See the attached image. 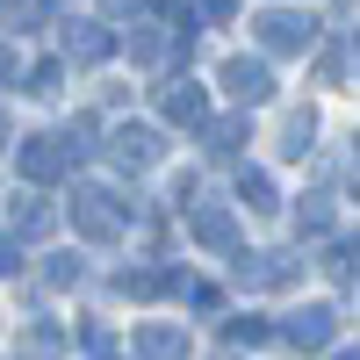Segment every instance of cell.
Returning a JSON list of instances; mask_svg holds the SVG:
<instances>
[{"instance_id": "6da1fadb", "label": "cell", "mask_w": 360, "mask_h": 360, "mask_svg": "<svg viewBox=\"0 0 360 360\" xmlns=\"http://www.w3.org/2000/svg\"><path fill=\"white\" fill-rule=\"evenodd\" d=\"M65 166H72V152L58 137H22V152H15V173L22 180H58Z\"/></svg>"}, {"instance_id": "7a4b0ae2", "label": "cell", "mask_w": 360, "mask_h": 360, "mask_svg": "<svg viewBox=\"0 0 360 360\" xmlns=\"http://www.w3.org/2000/svg\"><path fill=\"white\" fill-rule=\"evenodd\" d=\"M72 224H79L86 238H115V231H123V217H115V195L79 188V195H72Z\"/></svg>"}, {"instance_id": "3957f363", "label": "cell", "mask_w": 360, "mask_h": 360, "mask_svg": "<svg viewBox=\"0 0 360 360\" xmlns=\"http://www.w3.org/2000/svg\"><path fill=\"white\" fill-rule=\"evenodd\" d=\"M224 86H231V101H238V108H252V101L274 94V72H266L259 58H231V65H224Z\"/></svg>"}, {"instance_id": "277c9868", "label": "cell", "mask_w": 360, "mask_h": 360, "mask_svg": "<svg viewBox=\"0 0 360 360\" xmlns=\"http://www.w3.org/2000/svg\"><path fill=\"white\" fill-rule=\"evenodd\" d=\"M310 37H317L310 15H259V44L266 51H310Z\"/></svg>"}, {"instance_id": "5b68a950", "label": "cell", "mask_w": 360, "mask_h": 360, "mask_svg": "<svg viewBox=\"0 0 360 360\" xmlns=\"http://www.w3.org/2000/svg\"><path fill=\"white\" fill-rule=\"evenodd\" d=\"M115 51V37L101 22H65V58H79V65H101V58Z\"/></svg>"}, {"instance_id": "8992f818", "label": "cell", "mask_w": 360, "mask_h": 360, "mask_svg": "<svg viewBox=\"0 0 360 360\" xmlns=\"http://www.w3.org/2000/svg\"><path fill=\"white\" fill-rule=\"evenodd\" d=\"M108 152H115V166H159V137H152V130H130V123H123V130L108 137Z\"/></svg>"}, {"instance_id": "52a82bcc", "label": "cell", "mask_w": 360, "mask_h": 360, "mask_svg": "<svg viewBox=\"0 0 360 360\" xmlns=\"http://www.w3.org/2000/svg\"><path fill=\"white\" fill-rule=\"evenodd\" d=\"M332 332H339V324H332V310H324V303L303 310V317H288V339H295V346H310V353H317V346H332Z\"/></svg>"}, {"instance_id": "ba28073f", "label": "cell", "mask_w": 360, "mask_h": 360, "mask_svg": "<svg viewBox=\"0 0 360 360\" xmlns=\"http://www.w3.org/2000/svg\"><path fill=\"white\" fill-rule=\"evenodd\" d=\"M159 108L173 115V123H202V108H209V101H202V86H195V79H173L166 94H159Z\"/></svg>"}, {"instance_id": "9c48e42d", "label": "cell", "mask_w": 360, "mask_h": 360, "mask_svg": "<svg viewBox=\"0 0 360 360\" xmlns=\"http://www.w3.org/2000/svg\"><path fill=\"white\" fill-rule=\"evenodd\" d=\"M188 353V339L166 332V324H152V332H137V360H180Z\"/></svg>"}, {"instance_id": "30bf717a", "label": "cell", "mask_w": 360, "mask_h": 360, "mask_svg": "<svg viewBox=\"0 0 360 360\" xmlns=\"http://www.w3.org/2000/svg\"><path fill=\"white\" fill-rule=\"evenodd\" d=\"M195 238H202V245H231V217H224V209H202V217H195Z\"/></svg>"}, {"instance_id": "8fae6325", "label": "cell", "mask_w": 360, "mask_h": 360, "mask_svg": "<svg viewBox=\"0 0 360 360\" xmlns=\"http://www.w3.org/2000/svg\"><path fill=\"white\" fill-rule=\"evenodd\" d=\"M238 137H245V115H224V123H209V144H217V152H238Z\"/></svg>"}, {"instance_id": "7c38bea8", "label": "cell", "mask_w": 360, "mask_h": 360, "mask_svg": "<svg viewBox=\"0 0 360 360\" xmlns=\"http://www.w3.org/2000/svg\"><path fill=\"white\" fill-rule=\"evenodd\" d=\"M238 195H245V209H274V188H266V173H245V180H238Z\"/></svg>"}, {"instance_id": "4fadbf2b", "label": "cell", "mask_w": 360, "mask_h": 360, "mask_svg": "<svg viewBox=\"0 0 360 360\" xmlns=\"http://www.w3.org/2000/svg\"><path fill=\"white\" fill-rule=\"evenodd\" d=\"M15 231H22V238H44V231H51V209H44V202H29L22 217H15Z\"/></svg>"}, {"instance_id": "5bb4252c", "label": "cell", "mask_w": 360, "mask_h": 360, "mask_svg": "<svg viewBox=\"0 0 360 360\" xmlns=\"http://www.w3.org/2000/svg\"><path fill=\"white\" fill-rule=\"evenodd\" d=\"M259 339H266L259 317H238V324H231V346H259Z\"/></svg>"}, {"instance_id": "9a60e30c", "label": "cell", "mask_w": 360, "mask_h": 360, "mask_svg": "<svg viewBox=\"0 0 360 360\" xmlns=\"http://www.w3.org/2000/svg\"><path fill=\"white\" fill-rule=\"evenodd\" d=\"M15 266H22V245H15V238H0V274H15Z\"/></svg>"}, {"instance_id": "2e32d148", "label": "cell", "mask_w": 360, "mask_h": 360, "mask_svg": "<svg viewBox=\"0 0 360 360\" xmlns=\"http://www.w3.org/2000/svg\"><path fill=\"white\" fill-rule=\"evenodd\" d=\"M353 188H360V159H353Z\"/></svg>"}, {"instance_id": "e0dca14e", "label": "cell", "mask_w": 360, "mask_h": 360, "mask_svg": "<svg viewBox=\"0 0 360 360\" xmlns=\"http://www.w3.org/2000/svg\"><path fill=\"white\" fill-rule=\"evenodd\" d=\"M346 360H360V346H353V353H346Z\"/></svg>"}]
</instances>
